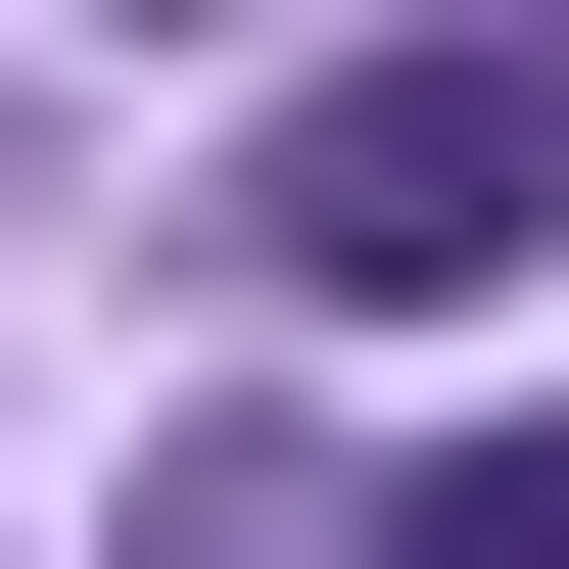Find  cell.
<instances>
[{"instance_id": "1", "label": "cell", "mask_w": 569, "mask_h": 569, "mask_svg": "<svg viewBox=\"0 0 569 569\" xmlns=\"http://www.w3.org/2000/svg\"><path fill=\"white\" fill-rule=\"evenodd\" d=\"M238 238H284V284H522V238H569V96H522V48H332Z\"/></svg>"}, {"instance_id": "2", "label": "cell", "mask_w": 569, "mask_h": 569, "mask_svg": "<svg viewBox=\"0 0 569 569\" xmlns=\"http://www.w3.org/2000/svg\"><path fill=\"white\" fill-rule=\"evenodd\" d=\"M380 569H569V427H475V475H380Z\"/></svg>"}, {"instance_id": "3", "label": "cell", "mask_w": 569, "mask_h": 569, "mask_svg": "<svg viewBox=\"0 0 569 569\" xmlns=\"http://www.w3.org/2000/svg\"><path fill=\"white\" fill-rule=\"evenodd\" d=\"M142 569H380V522H142Z\"/></svg>"}]
</instances>
